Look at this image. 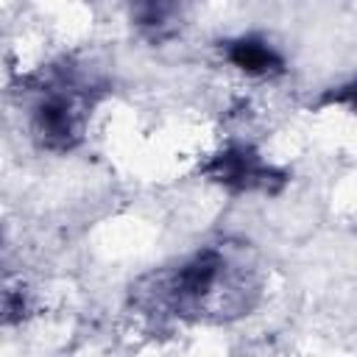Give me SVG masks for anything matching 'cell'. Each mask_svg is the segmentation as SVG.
<instances>
[{
    "mask_svg": "<svg viewBox=\"0 0 357 357\" xmlns=\"http://www.w3.org/2000/svg\"><path fill=\"white\" fill-rule=\"evenodd\" d=\"M265 287L257 251L240 240L198 248L173 268H159L131 284V307L151 318L187 324H231L248 315Z\"/></svg>",
    "mask_w": 357,
    "mask_h": 357,
    "instance_id": "1",
    "label": "cell"
},
{
    "mask_svg": "<svg viewBox=\"0 0 357 357\" xmlns=\"http://www.w3.org/2000/svg\"><path fill=\"white\" fill-rule=\"evenodd\" d=\"M92 106V84L81 81L67 67H50L39 75L36 100L31 109V134L45 151H73L86 131Z\"/></svg>",
    "mask_w": 357,
    "mask_h": 357,
    "instance_id": "2",
    "label": "cell"
},
{
    "mask_svg": "<svg viewBox=\"0 0 357 357\" xmlns=\"http://www.w3.org/2000/svg\"><path fill=\"white\" fill-rule=\"evenodd\" d=\"M201 170L204 176H209V181L231 192H279L287 181L284 170L268 165L259 151L243 142L218 151Z\"/></svg>",
    "mask_w": 357,
    "mask_h": 357,
    "instance_id": "3",
    "label": "cell"
},
{
    "mask_svg": "<svg viewBox=\"0 0 357 357\" xmlns=\"http://www.w3.org/2000/svg\"><path fill=\"white\" fill-rule=\"evenodd\" d=\"M223 56L251 78H273L284 73L282 53L262 36H237L223 45Z\"/></svg>",
    "mask_w": 357,
    "mask_h": 357,
    "instance_id": "4",
    "label": "cell"
},
{
    "mask_svg": "<svg viewBox=\"0 0 357 357\" xmlns=\"http://www.w3.org/2000/svg\"><path fill=\"white\" fill-rule=\"evenodd\" d=\"M184 8L178 3H137L131 8V22L151 42H165L181 31Z\"/></svg>",
    "mask_w": 357,
    "mask_h": 357,
    "instance_id": "5",
    "label": "cell"
},
{
    "mask_svg": "<svg viewBox=\"0 0 357 357\" xmlns=\"http://www.w3.org/2000/svg\"><path fill=\"white\" fill-rule=\"evenodd\" d=\"M31 312V293L22 287V284H6L3 290V321L6 324H14V321H22L25 315Z\"/></svg>",
    "mask_w": 357,
    "mask_h": 357,
    "instance_id": "6",
    "label": "cell"
},
{
    "mask_svg": "<svg viewBox=\"0 0 357 357\" xmlns=\"http://www.w3.org/2000/svg\"><path fill=\"white\" fill-rule=\"evenodd\" d=\"M324 103H343V106H349L351 112H357V81H354V84L340 86V89H337V92H332V95H326V98H324Z\"/></svg>",
    "mask_w": 357,
    "mask_h": 357,
    "instance_id": "7",
    "label": "cell"
}]
</instances>
